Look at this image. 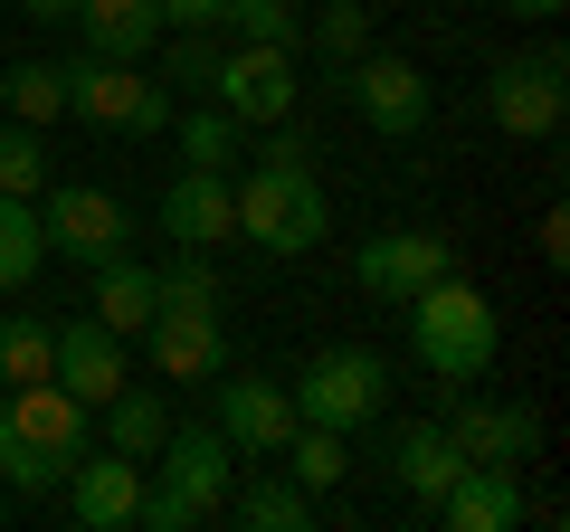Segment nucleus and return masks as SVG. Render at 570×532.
I'll use <instances>...</instances> for the list:
<instances>
[{
    "instance_id": "21",
    "label": "nucleus",
    "mask_w": 570,
    "mask_h": 532,
    "mask_svg": "<svg viewBox=\"0 0 570 532\" xmlns=\"http://www.w3.org/2000/svg\"><path fill=\"white\" fill-rule=\"evenodd\" d=\"M153 314H163V276H153V266H134V257H105V266H96V324L134 343Z\"/></svg>"
},
{
    "instance_id": "19",
    "label": "nucleus",
    "mask_w": 570,
    "mask_h": 532,
    "mask_svg": "<svg viewBox=\"0 0 570 532\" xmlns=\"http://www.w3.org/2000/svg\"><path fill=\"white\" fill-rule=\"evenodd\" d=\"M86 58H153L163 48V0H77Z\"/></svg>"
},
{
    "instance_id": "23",
    "label": "nucleus",
    "mask_w": 570,
    "mask_h": 532,
    "mask_svg": "<svg viewBox=\"0 0 570 532\" xmlns=\"http://www.w3.org/2000/svg\"><path fill=\"white\" fill-rule=\"evenodd\" d=\"M276 456H285V475H295L305 494H333L352 475V437L343 428H314V418H295V437H285Z\"/></svg>"
},
{
    "instance_id": "34",
    "label": "nucleus",
    "mask_w": 570,
    "mask_h": 532,
    "mask_svg": "<svg viewBox=\"0 0 570 532\" xmlns=\"http://www.w3.org/2000/svg\"><path fill=\"white\" fill-rule=\"evenodd\" d=\"M163 305H181V314H219V276H209V257H190V247H181V266L163 276Z\"/></svg>"
},
{
    "instance_id": "13",
    "label": "nucleus",
    "mask_w": 570,
    "mask_h": 532,
    "mask_svg": "<svg viewBox=\"0 0 570 532\" xmlns=\"http://www.w3.org/2000/svg\"><path fill=\"white\" fill-rule=\"evenodd\" d=\"M456 266V247L438 238V228H381V238H362V295H381V305H409L419 286H438Z\"/></svg>"
},
{
    "instance_id": "5",
    "label": "nucleus",
    "mask_w": 570,
    "mask_h": 532,
    "mask_svg": "<svg viewBox=\"0 0 570 532\" xmlns=\"http://www.w3.org/2000/svg\"><path fill=\"white\" fill-rule=\"evenodd\" d=\"M570 58L561 48H523V58H504L485 77V115H494V134H513V144H551L561 134V115H570Z\"/></svg>"
},
{
    "instance_id": "26",
    "label": "nucleus",
    "mask_w": 570,
    "mask_h": 532,
    "mask_svg": "<svg viewBox=\"0 0 570 532\" xmlns=\"http://www.w3.org/2000/svg\"><path fill=\"white\" fill-rule=\"evenodd\" d=\"M171 124H181V152H190V162H200V171H228V162H238V134H247V124L228 115L219 96L181 105V115H171Z\"/></svg>"
},
{
    "instance_id": "35",
    "label": "nucleus",
    "mask_w": 570,
    "mask_h": 532,
    "mask_svg": "<svg viewBox=\"0 0 570 532\" xmlns=\"http://www.w3.org/2000/svg\"><path fill=\"white\" fill-rule=\"evenodd\" d=\"M134 523H153V532H200V513H190L181 494H171L163 475H153V485H142V513H134Z\"/></svg>"
},
{
    "instance_id": "14",
    "label": "nucleus",
    "mask_w": 570,
    "mask_h": 532,
    "mask_svg": "<svg viewBox=\"0 0 570 532\" xmlns=\"http://www.w3.org/2000/svg\"><path fill=\"white\" fill-rule=\"evenodd\" d=\"M438 428H448V447L466 456V466H523V456L542 447V418H532L523 400H456Z\"/></svg>"
},
{
    "instance_id": "2",
    "label": "nucleus",
    "mask_w": 570,
    "mask_h": 532,
    "mask_svg": "<svg viewBox=\"0 0 570 532\" xmlns=\"http://www.w3.org/2000/svg\"><path fill=\"white\" fill-rule=\"evenodd\" d=\"M409 352H419L438 381H485L494 371V343H504V324H494V305H485V286H466V276H438V286H419L409 295Z\"/></svg>"
},
{
    "instance_id": "30",
    "label": "nucleus",
    "mask_w": 570,
    "mask_h": 532,
    "mask_svg": "<svg viewBox=\"0 0 570 532\" xmlns=\"http://www.w3.org/2000/svg\"><path fill=\"white\" fill-rule=\"evenodd\" d=\"M219 29H238V39H257V48H295L305 39V10H295V0H228Z\"/></svg>"
},
{
    "instance_id": "37",
    "label": "nucleus",
    "mask_w": 570,
    "mask_h": 532,
    "mask_svg": "<svg viewBox=\"0 0 570 532\" xmlns=\"http://www.w3.org/2000/svg\"><path fill=\"white\" fill-rule=\"evenodd\" d=\"M494 10H513V20H561V0H494Z\"/></svg>"
},
{
    "instance_id": "16",
    "label": "nucleus",
    "mask_w": 570,
    "mask_h": 532,
    "mask_svg": "<svg viewBox=\"0 0 570 532\" xmlns=\"http://www.w3.org/2000/svg\"><path fill=\"white\" fill-rule=\"evenodd\" d=\"M142 343H153V371H163V381H219V371H228V333H219V314H181V305H163L153 324H142Z\"/></svg>"
},
{
    "instance_id": "36",
    "label": "nucleus",
    "mask_w": 570,
    "mask_h": 532,
    "mask_svg": "<svg viewBox=\"0 0 570 532\" xmlns=\"http://www.w3.org/2000/svg\"><path fill=\"white\" fill-rule=\"evenodd\" d=\"M228 0H163V29H219Z\"/></svg>"
},
{
    "instance_id": "33",
    "label": "nucleus",
    "mask_w": 570,
    "mask_h": 532,
    "mask_svg": "<svg viewBox=\"0 0 570 532\" xmlns=\"http://www.w3.org/2000/svg\"><path fill=\"white\" fill-rule=\"evenodd\" d=\"M314 39H324L333 58H362L371 48V10L362 0H324V10H314Z\"/></svg>"
},
{
    "instance_id": "28",
    "label": "nucleus",
    "mask_w": 570,
    "mask_h": 532,
    "mask_svg": "<svg viewBox=\"0 0 570 532\" xmlns=\"http://www.w3.org/2000/svg\"><path fill=\"white\" fill-rule=\"evenodd\" d=\"M0 96H10V124H58V115H67V67L29 58V67L0 77Z\"/></svg>"
},
{
    "instance_id": "10",
    "label": "nucleus",
    "mask_w": 570,
    "mask_h": 532,
    "mask_svg": "<svg viewBox=\"0 0 570 532\" xmlns=\"http://www.w3.org/2000/svg\"><path fill=\"white\" fill-rule=\"evenodd\" d=\"M153 475H163V485H171V494H181V504L209 523V513L228 504V475H238V447H228V437L209 428V418H200V428H181V418H171V437L153 447Z\"/></svg>"
},
{
    "instance_id": "25",
    "label": "nucleus",
    "mask_w": 570,
    "mask_h": 532,
    "mask_svg": "<svg viewBox=\"0 0 570 532\" xmlns=\"http://www.w3.org/2000/svg\"><path fill=\"white\" fill-rule=\"evenodd\" d=\"M228 513H238L247 532H305L314 523V494L295 485V475H257V485H238V504H228Z\"/></svg>"
},
{
    "instance_id": "11",
    "label": "nucleus",
    "mask_w": 570,
    "mask_h": 532,
    "mask_svg": "<svg viewBox=\"0 0 570 532\" xmlns=\"http://www.w3.org/2000/svg\"><path fill=\"white\" fill-rule=\"evenodd\" d=\"M343 86H352V115L371 124V134H390V144H409V134H419L428 124V77L409 58H343Z\"/></svg>"
},
{
    "instance_id": "12",
    "label": "nucleus",
    "mask_w": 570,
    "mask_h": 532,
    "mask_svg": "<svg viewBox=\"0 0 570 532\" xmlns=\"http://www.w3.org/2000/svg\"><path fill=\"white\" fill-rule=\"evenodd\" d=\"M0 418H10V428H20V437H29V447H39L48 466H58V475L77 466L86 447H96V410H86L77 390H58V381H20Z\"/></svg>"
},
{
    "instance_id": "7",
    "label": "nucleus",
    "mask_w": 570,
    "mask_h": 532,
    "mask_svg": "<svg viewBox=\"0 0 570 532\" xmlns=\"http://www.w3.org/2000/svg\"><path fill=\"white\" fill-rule=\"evenodd\" d=\"M209 428L238 456H276L285 437H295V390L257 381V371H219V381H209Z\"/></svg>"
},
{
    "instance_id": "32",
    "label": "nucleus",
    "mask_w": 570,
    "mask_h": 532,
    "mask_svg": "<svg viewBox=\"0 0 570 532\" xmlns=\"http://www.w3.org/2000/svg\"><path fill=\"white\" fill-rule=\"evenodd\" d=\"M0 485H10V494H58V466H48L10 418H0Z\"/></svg>"
},
{
    "instance_id": "17",
    "label": "nucleus",
    "mask_w": 570,
    "mask_h": 532,
    "mask_svg": "<svg viewBox=\"0 0 570 532\" xmlns=\"http://www.w3.org/2000/svg\"><path fill=\"white\" fill-rule=\"evenodd\" d=\"M163 228L190 247V257H209L219 238H238V200H228V171H200V162H190L181 181L163 190Z\"/></svg>"
},
{
    "instance_id": "31",
    "label": "nucleus",
    "mask_w": 570,
    "mask_h": 532,
    "mask_svg": "<svg viewBox=\"0 0 570 532\" xmlns=\"http://www.w3.org/2000/svg\"><path fill=\"white\" fill-rule=\"evenodd\" d=\"M0 190H10V200H39V190H48V144H39V124H10V134H0Z\"/></svg>"
},
{
    "instance_id": "1",
    "label": "nucleus",
    "mask_w": 570,
    "mask_h": 532,
    "mask_svg": "<svg viewBox=\"0 0 570 532\" xmlns=\"http://www.w3.org/2000/svg\"><path fill=\"white\" fill-rule=\"evenodd\" d=\"M228 200H238V238L266 247V257H305L333 228V200H324V181H314V152H305L295 124H276L257 144V162L228 181Z\"/></svg>"
},
{
    "instance_id": "22",
    "label": "nucleus",
    "mask_w": 570,
    "mask_h": 532,
    "mask_svg": "<svg viewBox=\"0 0 570 532\" xmlns=\"http://www.w3.org/2000/svg\"><path fill=\"white\" fill-rule=\"evenodd\" d=\"M96 428H105V447H115V456H142V466H153V447L171 437V410H163V390H134V381H124L115 400L96 410Z\"/></svg>"
},
{
    "instance_id": "20",
    "label": "nucleus",
    "mask_w": 570,
    "mask_h": 532,
    "mask_svg": "<svg viewBox=\"0 0 570 532\" xmlns=\"http://www.w3.org/2000/svg\"><path fill=\"white\" fill-rule=\"evenodd\" d=\"M381 466L400 475L419 504H438V494L456 485V466H466V456L448 447V428H438V418H409V428H390V456H381Z\"/></svg>"
},
{
    "instance_id": "3",
    "label": "nucleus",
    "mask_w": 570,
    "mask_h": 532,
    "mask_svg": "<svg viewBox=\"0 0 570 532\" xmlns=\"http://www.w3.org/2000/svg\"><path fill=\"white\" fill-rule=\"evenodd\" d=\"M67 115L105 124V134H163L181 115L163 77H142V58H77L67 67Z\"/></svg>"
},
{
    "instance_id": "6",
    "label": "nucleus",
    "mask_w": 570,
    "mask_h": 532,
    "mask_svg": "<svg viewBox=\"0 0 570 532\" xmlns=\"http://www.w3.org/2000/svg\"><path fill=\"white\" fill-rule=\"evenodd\" d=\"M39 228H48V257H67V266L134 257V219H124V200H115V190H86V181L39 190Z\"/></svg>"
},
{
    "instance_id": "29",
    "label": "nucleus",
    "mask_w": 570,
    "mask_h": 532,
    "mask_svg": "<svg viewBox=\"0 0 570 532\" xmlns=\"http://www.w3.org/2000/svg\"><path fill=\"white\" fill-rule=\"evenodd\" d=\"M48 371H58V324H39V314H10V343H0V390L48 381Z\"/></svg>"
},
{
    "instance_id": "8",
    "label": "nucleus",
    "mask_w": 570,
    "mask_h": 532,
    "mask_svg": "<svg viewBox=\"0 0 570 532\" xmlns=\"http://www.w3.org/2000/svg\"><path fill=\"white\" fill-rule=\"evenodd\" d=\"M209 96H219L238 124H285V115H295V96H305V86H295V48L238 39L219 58V77H209Z\"/></svg>"
},
{
    "instance_id": "24",
    "label": "nucleus",
    "mask_w": 570,
    "mask_h": 532,
    "mask_svg": "<svg viewBox=\"0 0 570 532\" xmlns=\"http://www.w3.org/2000/svg\"><path fill=\"white\" fill-rule=\"evenodd\" d=\"M48 266V228H39V200H10L0 190V295H20L29 276Z\"/></svg>"
},
{
    "instance_id": "27",
    "label": "nucleus",
    "mask_w": 570,
    "mask_h": 532,
    "mask_svg": "<svg viewBox=\"0 0 570 532\" xmlns=\"http://www.w3.org/2000/svg\"><path fill=\"white\" fill-rule=\"evenodd\" d=\"M219 29H163V86L171 96H209V77H219Z\"/></svg>"
},
{
    "instance_id": "18",
    "label": "nucleus",
    "mask_w": 570,
    "mask_h": 532,
    "mask_svg": "<svg viewBox=\"0 0 570 532\" xmlns=\"http://www.w3.org/2000/svg\"><path fill=\"white\" fill-rule=\"evenodd\" d=\"M438 523L448 532H513L523 523V475L513 466H456V485L438 494Z\"/></svg>"
},
{
    "instance_id": "4",
    "label": "nucleus",
    "mask_w": 570,
    "mask_h": 532,
    "mask_svg": "<svg viewBox=\"0 0 570 532\" xmlns=\"http://www.w3.org/2000/svg\"><path fill=\"white\" fill-rule=\"evenodd\" d=\"M390 410V362L362 343H333L305 362V381H295V418H314V428H371V418Z\"/></svg>"
},
{
    "instance_id": "9",
    "label": "nucleus",
    "mask_w": 570,
    "mask_h": 532,
    "mask_svg": "<svg viewBox=\"0 0 570 532\" xmlns=\"http://www.w3.org/2000/svg\"><path fill=\"white\" fill-rule=\"evenodd\" d=\"M67 485V513H77L86 532H124L142 513V485H153V466H142V456H115V447H86L77 466L58 475Z\"/></svg>"
},
{
    "instance_id": "38",
    "label": "nucleus",
    "mask_w": 570,
    "mask_h": 532,
    "mask_svg": "<svg viewBox=\"0 0 570 532\" xmlns=\"http://www.w3.org/2000/svg\"><path fill=\"white\" fill-rule=\"evenodd\" d=\"M20 10H29V20H48V29H58V20H77V0H20Z\"/></svg>"
},
{
    "instance_id": "15",
    "label": "nucleus",
    "mask_w": 570,
    "mask_h": 532,
    "mask_svg": "<svg viewBox=\"0 0 570 532\" xmlns=\"http://www.w3.org/2000/svg\"><path fill=\"white\" fill-rule=\"evenodd\" d=\"M58 390H77L86 410H105L124 381H134V362H124V333H105L96 314H77V324H58V371H48Z\"/></svg>"
}]
</instances>
